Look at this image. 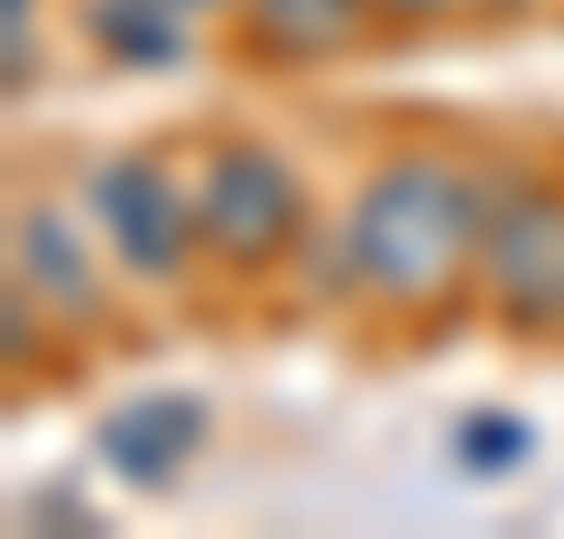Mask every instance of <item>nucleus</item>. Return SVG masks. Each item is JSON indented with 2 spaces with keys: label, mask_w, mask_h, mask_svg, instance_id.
<instances>
[{
  "label": "nucleus",
  "mask_w": 564,
  "mask_h": 539,
  "mask_svg": "<svg viewBox=\"0 0 564 539\" xmlns=\"http://www.w3.org/2000/svg\"><path fill=\"white\" fill-rule=\"evenodd\" d=\"M480 194L455 161H388L371 186L354 194V219H346V261L354 279L379 287L388 304H430V295H447L455 270L471 261L480 245Z\"/></svg>",
  "instance_id": "nucleus-1"
},
{
  "label": "nucleus",
  "mask_w": 564,
  "mask_h": 539,
  "mask_svg": "<svg viewBox=\"0 0 564 539\" xmlns=\"http://www.w3.org/2000/svg\"><path fill=\"white\" fill-rule=\"evenodd\" d=\"M304 219V186L279 152L261 143H219L203 186H194V228L212 236L228 261H270Z\"/></svg>",
  "instance_id": "nucleus-2"
},
{
  "label": "nucleus",
  "mask_w": 564,
  "mask_h": 539,
  "mask_svg": "<svg viewBox=\"0 0 564 539\" xmlns=\"http://www.w3.org/2000/svg\"><path fill=\"white\" fill-rule=\"evenodd\" d=\"M480 270H489V295L522 328L564 321V203L556 194H506L480 228Z\"/></svg>",
  "instance_id": "nucleus-3"
},
{
  "label": "nucleus",
  "mask_w": 564,
  "mask_h": 539,
  "mask_svg": "<svg viewBox=\"0 0 564 539\" xmlns=\"http://www.w3.org/2000/svg\"><path fill=\"white\" fill-rule=\"evenodd\" d=\"M94 212L127 270H143V279L177 270V254H186V194H177V177L161 161H110L94 177Z\"/></svg>",
  "instance_id": "nucleus-4"
},
{
  "label": "nucleus",
  "mask_w": 564,
  "mask_h": 539,
  "mask_svg": "<svg viewBox=\"0 0 564 539\" xmlns=\"http://www.w3.org/2000/svg\"><path fill=\"white\" fill-rule=\"evenodd\" d=\"M194 439H203V405L194 397H127L118 413H101L94 446H101V464L118 472V481H135V489H161L169 472L194 455Z\"/></svg>",
  "instance_id": "nucleus-5"
},
{
  "label": "nucleus",
  "mask_w": 564,
  "mask_h": 539,
  "mask_svg": "<svg viewBox=\"0 0 564 539\" xmlns=\"http://www.w3.org/2000/svg\"><path fill=\"white\" fill-rule=\"evenodd\" d=\"M85 25H94V34L127 60V68H177V60H186V43H194L177 0H94V9H85Z\"/></svg>",
  "instance_id": "nucleus-6"
},
{
  "label": "nucleus",
  "mask_w": 564,
  "mask_h": 539,
  "mask_svg": "<svg viewBox=\"0 0 564 539\" xmlns=\"http://www.w3.org/2000/svg\"><path fill=\"white\" fill-rule=\"evenodd\" d=\"M362 9H371V0H245L253 34L270 51H286V60H321V51L354 43V34H362Z\"/></svg>",
  "instance_id": "nucleus-7"
},
{
  "label": "nucleus",
  "mask_w": 564,
  "mask_h": 539,
  "mask_svg": "<svg viewBox=\"0 0 564 539\" xmlns=\"http://www.w3.org/2000/svg\"><path fill=\"white\" fill-rule=\"evenodd\" d=\"M18 254H25V270H34V287H51L68 312H94V270H85V254H76V236L59 228V212H25L18 219Z\"/></svg>",
  "instance_id": "nucleus-8"
},
{
  "label": "nucleus",
  "mask_w": 564,
  "mask_h": 539,
  "mask_svg": "<svg viewBox=\"0 0 564 539\" xmlns=\"http://www.w3.org/2000/svg\"><path fill=\"white\" fill-rule=\"evenodd\" d=\"M455 455H464V472L497 481V472H514L522 455H531V422H514V413H471V422L455 430Z\"/></svg>",
  "instance_id": "nucleus-9"
},
{
  "label": "nucleus",
  "mask_w": 564,
  "mask_h": 539,
  "mask_svg": "<svg viewBox=\"0 0 564 539\" xmlns=\"http://www.w3.org/2000/svg\"><path fill=\"white\" fill-rule=\"evenodd\" d=\"M371 9H388V18H430V9H447V0H371Z\"/></svg>",
  "instance_id": "nucleus-10"
},
{
  "label": "nucleus",
  "mask_w": 564,
  "mask_h": 539,
  "mask_svg": "<svg viewBox=\"0 0 564 539\" xmlns=\"http://www.w3.org/2000/svg\"><path fill=\"white\" fill-rule=\"evenodd\" d=\"M177 9H186V18H194V9H212V0H177Z\"/></svg>",
  "instance_id": "nucleus-11"
}]
</instances>
